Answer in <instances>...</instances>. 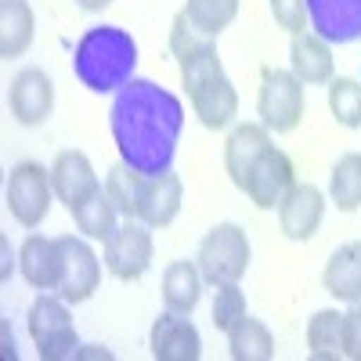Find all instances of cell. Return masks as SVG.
Segmentation results:
<instances>
[{"instance_id":"15","label":"cell","mask_w":361,"mask_h":361,"mask_svg":"<svg viewBox=\"0 0 361 361\" xmlns=\"http://www.w3.org/2000/svg\"><path fill=\"white\" fill-rule=\"evenodd\" d=\"M51 185H54L58 202H66L73 209L83 199L94 195L102 188V180H98L94 166H90V159L83 152H76V148H69V152H58V159L51 166Z\"/></svg>"},{"instance_id":"27","label":"cell","mask_w":361,"mask_h":361,"mask_svg":"<svg viewBox=\"0 0 361 361\" xmlns=\"http://www.w3.org/2000/svg\"><path fill=\"white\" fill-rule=\"evenodd\" d=\"M329 195L340 214L361 209V152H343L329 173Z\"/></svg>"},{"instance_id":"34","label":"cell","mask_w":361,"mask_h":361,"mask_svg":"<svg viewBox=\"0 0 361 361\" xmlns=\"http://www.w3.org/2000/svg\"><path fill=\"white\" fill-rule=\"evenodd\" d=\"M343 357L361 361V304L343 311Z\"/></svg>"},{"instance_id":"17","label":"cell","mask_w":361,"mask_h":361,"mask_svg":"<svg viewBox=\"0 0 361 361\" xmlns=\"http://www.w3.org/2000/svg\"><path fill=\"white\" fill-rule=\"evenodd\" d=\"M18 271L40 293L58 289V279H62V250H58V238L25 235V243L18 250Z\"/></svg>"},{"instance_id":"5","label":"cell","mask_w":361,"mask_h":361,"mask_svg":"<svg viewBox=\"0 0 361 361\" xmlns=\"http://www.w3.org/2000/svg\"><path fill=\"white\" fill-rule=\"evenodd\" d=\"M29 336L37 343L40 361H66L76 354V325L66 300L40 293L29 307Z\"/></svg>"},{"instance_id":"29","label":"cell","mask_w":361,"mask_h":361,"mask_svg":"<svg viewBox=\"0 0 361 361\" xmlns=\"http://www.w3.org/2000/svg\"><path fill=\"white\" fill-rule=\"evenodd\" d=\"M238 15V0H188L185 18L206 37H221Z\"/></svg>"},{"instance_id":"32","label":"cell","mask_w":361,"mask_h":361,"mask_svg":"<svg viewBox=\"0 0 361 361\" xmlns=\"http://www.w3.org/2000/svg\"><path fill=\"white\" fill-rule=\"evenodd\" d=\"M202 47H214V37L199 33V29L185 18V11H180L173 18V25H170V51H173V58H188V54H195Z\"/></svg>"},{"instance_id":"35","label":"cell","mask_w":361,"mask_h":361,"mask_svg":"<svg viewBox=\"0 0 361 361\" xmlns=\"http://www.w3.org/2000/svg\"><path fill=\"white\" fill-rule=\"evenodd\" d=\"M76 4H80L83 11H105V8L112 4V0H76Z\"/></svg>"},{"instance_id":"20","label":"cell","mask_w":361,"mask_h":361,"mask_svg":"<svg viewBox=\"0 0 361 361\" xmlns=\"http://www.w3.org/2000/svg\"><path fill=\"white\" fill-rule=\"evenodd\" d=\"M180 195H185V188H180L177 173L166 170V173L148 177V188H145V199H141L137 221L148 224V228H170L173 217L180 214Z\"/></svg>"},{"instance_id":"1","label":"cell","mask_w":361,"mask_h":361,"mask_svg":"<svg viewBox=\"0 0 361 361\" xmlns=\"http://www.w3.org/2000/svg\"><path fill=\"white\" fill-rule=\"evenodd\" d=\"M109 127L119 159L156 177L166 173L177 156V141L185 130V105L177 94H170L166 87L152 80H130L127 87L116 90Z\"/></svg>"},{"instance_id":"16","label":"cell","mask_w":361,"mask_h":361,"mask_svg":"<svg viewBox=\"0 0 361 361\" xmlns=\"http://www.w3.org/2000/svg\"><path fill=\"white\" fill-rule=\"evenodd\" d=\"M188 102H192V112L199 116V123L206 130H224L238 116V90L228 80V73H221L214 80H206L202 87H195L188 94Z\"/></svg>"},{"instance_id":"22","label":"cell","mask_w":361,"mask_h":361,"mask_svg":"<svg viewBox=\"0 0 361 361\" xmlns=\"http://www.w3.org/2000/svg\"><path fill=\"white\" fill-rule=\"evenodd\" d=\"M33 8L25 0H0V58H18L33 44Z\"/></svg>"},{"instance_id":"28","label":"cell","mask_w":361,"mask_h":361,"mask_svg":"<svg viewBox=\"0 0 361 361\" xmlns=\"http://www.w3.org/2000/svg\"><path fill=\"white\" fill-rule=\"evenodd\" d=\"M329 112H333L340 127L357 130L361 127V80H354V76L329 80Z\"/></svg>"},{"instance_id":"13","label":"cell","mask_w":361,"mask_h":361,"mask_svg":"<svg viewBox=\"0 0 361 361\" xmlns=\"http://www.w3.org/2000/svg\"><path fill=\"white\" fill-rule=\"evenodd\" d=\"M267 148H271V130L264 123H238L228 134V141H224V170H228L231 185L238 192L246 188L253 166L264 159Z\"/></svg>"},{"instance_id":"24","label":"cell","mask_w":361,"mask_h":361,"mask_svg":"<svg viewBox=\"0 0 361 361\" xmlns=\"http://www.w3.org/2000/svg\"><path fill=\"white\" fill-rule=\"evenodd\" d=\"M145 188H148V173L134 170V166L123 163V159H119V163L109 170V177H105V192H109V199L116 202L119 217H127V221H137Z\"/></svg>"},{"instance_id":"25","label":"cell","mask_w":361,"mask_h":361,"mask_svg":"<svg viewBox=\"0 0 361 361\" xmlns=\"http://www.w3.org/2000/svg\"><path fill=\"white\" fill-rule=\"evenodd\" d=\"M69 214H73L76 228H80L87 238H102V243H109L112 231H116V217H119V209H116V202L109 199V192H105V185H102L90 199H83L80 206H73Z\"/></svg>"},{"instance_id":"14","label":"cell","mask_w":361,"mask_h":361,"mask_svg":"<svg viewBox=\"0 0 361 361\" xmlns=\"http://www.w3.org/2000/svg\"><path fill=\"white\" fill-rule=\"evenodd\" d=\"M307 18L329 44L361 40V0H307Z\"/></svg>"},{"instance_id":"6","label":"cell","mask_w":361,"mask_h":361,"mask_svg":"<svg viewBox=\"0 0 361 361\" xmlns=\"http://www.w3.org/2000/svg\"><path fill=\"white\" fill-rule=\"evenodd\" d=\"M54 199L51 170L40 163H15L8 173V209L22 228H40Z\"/></svg>"},{"instance_id":"21","label":"cell","mask_w":361,"mask_h":361,"mask_svg":"<svg viewBox=\"0 0 361 361\" xmlns=\"http://www.w3.org/2000/svg\"><path fill=\"white\" fill-rule=\"evenodd\" d=\"M202 271L195 260H173L163 271V304L166 311L177 314H192L202 300Z\"/></svg>"},{"instance_id":"26","label":"cell","mask_w":361,"mask_h":361,"mask_svg":"<svg viewBox=\"0 0 361 361\" xmlns=\"http://www.w3.org/2000/svg\"><path fill=\"white\" fill-rule=\"evenodd\" d=\"M307 350L314 361H340L343 357V314L340 311H314L311 314Z\"/></svg>"},{"instance_id":"3","label":"cell","mask_w":361,"mask_h":361,"mask_svg":"<svg viewBox=\"0 0 361 361\" xmlns=\"http://www.w3.org/2000/svg\"><path fill=\"white\" fill-rule=\"evenodd\" d=\"M250 238L246 231L224 221L217 228H209L202 235V243H199V253H195V264L202 271V279L209 286H224V282H238L246 275V267H250Z\"/></svg>"},{"instance_id":"19","label":"cell","mask_w":361,"mask_h":361,"mask_svg":"<svg viewBox=\"0 0 361 361\" xmlns=\"http://www.w3.org/2000/svg\"><path fill=\"white\" fill-rule=\"evenodd\" d=\"M322 286L329 296L343 300V304H361V238L343 243L340 250L329 253Z\"/></svg>"},{"instance_id":"2","label":"cell","mask_w":361,"mask_h":361,"mask_svg":"<svg viewBox=\"0 0 361 361\" xmlns=\"http://www.w3.org/2000/svg\"><path fill=\"white\" fill-rule=\"evenodd\" d=\"M134 66H137V44L119 25L87 29L73 51V73L94 94H109V90L127 87L134 80Z\"/></svg>"},{"instance_id":"31","label":"cell","mask_w":361,"mask_h":361,"mask_svg":"<svg viewBox=\"0 0 361 361\" xmlns=\"http://www.w3.org/2000/svg\"><path fill=\"white\" fill-rule=\"evenodd\" d=\"M238 318H246V293L238 289V282L217 286V296H214V325L221 329V333H228Z\"/></svg>"},{"instance_id":"4","label":"cell","mask_w":361,"mask_h":361,"mask_svg":"<svg viewBox=\"0 0 361 361\" xmlns=\"http://www.w3.org/2000/svg\"><path fill=\"white\" fill-rule=\"evenodd\" d=\"M257 112L260 123L275 134H289L304 119V83L296 73L286 69H264L260 73V94H257Z\"/></svg>"},{"instance_id":"10","label":"cell","mask_w":361,"mask_h":361,"mask_svg":"<svg viewBox=\"0 0 361 361\" xmlns=\"http://www.w3.org/2000/svg\"><path fill=\"white\" fill-rule=\"evenodd\" d=\"M148 350L156 361H199L202 354V336L188 322V314L163 311L152 322V336H148Z\"/></svg>"},{"instance_id":"33","label":"cell","mask_w":361,"mask_h":361,"mask_svg":"<svg viewBox=\"0 0 361 361\" xmlns=\"http://www.w3.org/2000/svg\"><path fill=\"white\" fill-rule=\"evenodd\" d=\"M271 15H275V22L286 29V33H304L307 29V0H271Z\"/></svg>"},{"instance_id":"23","label":"cell","mask_w":361,"mask_h":361,"mask_svg":"<svg viewBox=\"0 0 361 361\" xmlns=\"http://www.w3.org/2000/svg\"><path fill=\"white\" fill-rule=\"evenodd\" d=\"M228 354L235 361H271L275 357V336L264 322L246 314L228 329Z\"/></svg>"},{"instance_id":"30","label":"cell","mask_w":361,"mask_h":361,"mask_svg":"<svg viewBox=\"0 0 361 361\" xmlns=\"http://www.w3.org/2000/svg\"><path fill=\"white\" fill-rule=\"evenodd\" d=\"M177 66H180V87H185L188 94H192L195 87H202L206 80H214V76L224 73L217 47H202V51H195L188 58H177Z\"/></svg>"},{"instance_id":"12","label":"cell","mask_w":361,"mask_h":361,"mask_svg":"<svg viewBox=\"0 0 361 361\" xmlns=\"http://www.w3.org/2000/svg\"><path fill=\"white\" fill-rule=\"evenodd\" d=\"M325 217V195L314 185H293L286 199L279 202V228L293 243H307L322 228Z\"/></svg>"},{"instance_id":"7","label":"cell","mask_w":361,"mask_h":361,"mask_svg":"<svg viewBox=\"0 0 361 361\" xmlns=\"http://www.w3.org/2000/svg\"><path fill=\"white\" fill-rule=\"evenodd\" d=\"M156 246L152 235H148V224L141 221H127L112 231V238L105 243V267L109 275H116L119 282H134L141 279L148 267H152Z\"/></svg>"},{"instance_id":"8","label":"cell","mask_w":361,"mask_h":361,"mask_svg":"<svg viewBox=\"0 0 361 361\" xmlns=\"http://www.w3.org/2000/svg\"><path fill=\"white\" fill-rule=\"evenodd\" d=\"M58 250H62L58 296H62L66 304H83V300H90L94 289L102 286V260L76 235H62V238H58Z\"/></svg>"},{"instance_id":"11","label":"cell","mask_w":361,"mask_h":361,"mask_svg":"<svg viewBox=\"0 0 361 361\" xmlns=\"http://www.w3.org/2000/svg\"><path fill=\"white\" fill-rule=\"evenodd\" d=\"M296 185V177H293V159L282 152V148L271 145L264 159L253 166L250 180H246V195L257 209H279V202L286 199V192Z\"/></svg>"},{"instance_id":"9","label":"cell","mask_w":361,"mask_h":361,"mask_svg":"<svg viewBox=\"0 0 361 361\" xmlns=\"http://www.w3.org/2000/svg\"><path fill=\"white\" fill-rule=\"evenodd\" d=\"M8 105H11V116L18 119L22 127H40L47 123V116L54 109V83L44 69L29 66V69H18L11 87H8Z\"/></svg>"},{"instance_id":"18","label":"cell","mask_w":361,"mask_h":361,"mask_svg":"<svg viewBox=\"0 0 361 361\" xmlns=\"http://www.w3.org/2000/svg\"><path fill=\"white\" fill-rule=\"evenodd\" d=\"M289 66L296 73V80L304 87H314V83H329L333 80V47L329 40H322L314 29H304V33H296L293 44H289Z\"/></svg>"}]
</instances>
